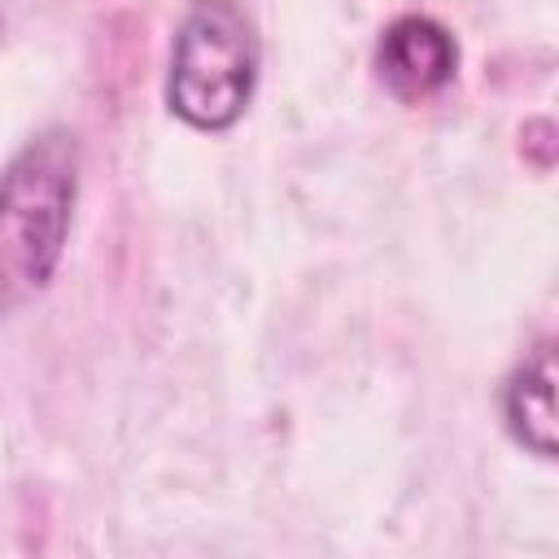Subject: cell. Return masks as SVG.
I'll return each mask as SVG.
<instances>
[{
	"label": "cell",
	"mask_w": 559,
	"mask_h": 559,
	"mask_svg": "<svg viewBox=\"0 0 559 559\" xmlns=\"http://www.w3.org/2000/svg\"><path fill=\"white\" fill-rule=\"evenodd\" d=\"M376 79L402 105H424L441 96L459 74V39L445 22L428 13L393 17L376 39Z\"/></svg>",
	"instance_id": "3957f363"
},
{
	"label": "cell",
	"mask_w": 559,
	"mask_h": 559,
	"mask_svg": "<svg viewBox=\"0 0 559 559\" xmlns=\"http://www.w3.org/2000/svg\"><path fill=\"white\" fill-rule=\"evenodd\" d=\"M262 44L240 0H192L179 17L166 70V105L192 131H231L258 87Z\"/></svg>",
	"instance_id": "7a4b0ae2"
},
{
	"label": "cell",
	"mask_w": 559,
	"mask_h": 559,
	"mask_svg": "<svg viewBox=\"0 0 559 559\" xmlns=\"http://www.w3.org/2000/svg\"><path fill=\"white\" fill-rule=\"evenodd\" d=\"M79 140L70 127H44L0 170V314L31 306L57 275L74 201Z\"/></svg>",
	"instance_id": "6da1fadb"
},
{
	"label": "cell",
	"mask_w": 559,
	"mask_h": 559,
	"mask_svg": "<svg viewBox=\"0 0 559 559\" xmlns=\"http://www.w3.org/2000/svg\"><path fill=\"white\" fill-rule=\"evenodd\" d=\"M502 419L515 445L537 454L542 463L555 459V341H537L524 362L502 384Z\"/></svg>",
	"instance_id": "277c9868"
}]
</instances>
